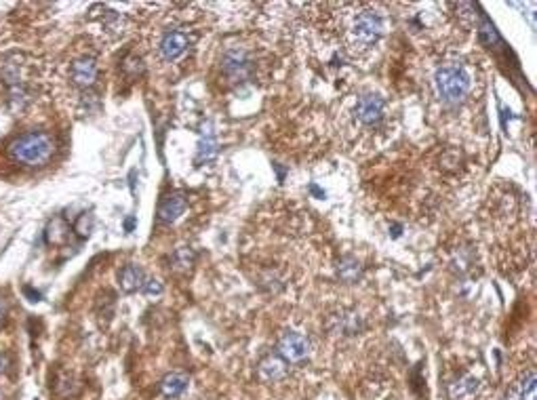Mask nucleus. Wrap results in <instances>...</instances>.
Returning a JSON list of instances; mask_svg holds the SVG:
<instances>
[{"instance_id": "f257e3e1", "label": "nucleus", "mask_w": 537, "mask_h": 400, "mask_svg": "<svg viewBox=\"0 0 537 400\" xmlns=\"http://www.w3.org/2000/svg\"><path fill=\"white\" fill-rule=\"evenodd\" d=\"M57 141L47 131H30L19 135L8 145V156L23 166H42L47 164L55 154Z\"/></svg>"}, {"instance_id": "f03ea898", "label": "nucleus", "mask_w": 537, "mask_h": 400, "mask_svg": "<svg viewBox=\"0 0 537 400\" xmlns=\"http://www.w3.org/2000/svg\"><path fill=\"white\" fill-rule=\"evenodd\" d=\"M472 89V76L461 63H445L434 72V91L445 104H461Z\"/></svg>"}, {"instance_id": "7ed1b4c3", "label": "nucleus", "mask_w": 537, "mask_h": 400, "mask_svg": "<svg viewBox=\"0 0 537 400\" xmlns=\"http://www.w3.org/2000/svg\"><path fill=\"white\" fill-rule=\"evenodd\" d=\"M384 34V19L375 11H361L348 25V42L352 49H369Z\"/></svg>"}, {"instance_id": "20e7f679", "label": "nucleus", "mask_w": 537, "mask_h": 400, "mask_svg": "<svg viewBox=\"0 0 537 400\" xmlns=\"http://www.w3.org/2000/svg\"><path fill=\"white\" fill-rule=\"evenodd\" d=\"M222 72L230 83H243L253 74V57L243 47H232L222 55Z\"/></svg>"}, {"instance_id": "39448f33", "label": "nucleus", "mask_w": 537, "mask_h": 400, "mask_svg": "<svg viewBox=\"0 0 537 400\" xmlns=\"http://www.w3.org/2000/svg\"><path fill=\"white\" fill-rule=\"evenodd\" d=\"M276 348H278V356L284 363H291V365H299V363L308 360V356H310V341H308V337L301 335V333H295V331L282 333Z\"/></svg>"}, {"instance_id": "423d86ee", "label": "nucleus", "mask_w": 537, "mask_h": 400, "mask_svg": "<svg viewBox=\"0 0 537 400\" xmlns=\"http://www.w3.org/2000/svg\"><path fill=\"white\" fill-rule=\"evenodd\" d=\"M188 47H190L188 34L181 32V30H173V32H167V34L162 36L158 51H160V57H162L164 61H177V59L188 51Z\"/></svg>"}, {"instance_id": "0eeeda50", "label": "nucleus", "mask_w": 537, "mask_h": 400, "mask_svg": "<svg viewBox=\"0 0 537 400\" xmlns=\"http://www.w3.org/2000/svg\"><path fill=\"white\" fill-rule=\"evenodd\" d=\"M99 76V68H97V61L93 57H80L72 63L70 68V78L76 87L80 89H89L95 85Z\"/></svg>"}, {"instance_id": "6e6552de", "label": "nucleus", "mask_w": 537, "mask_h": 400, "mask_svg": "<svg viewBox=\"0 0 537 400\" xmlns=\"http://www.w3.org/2000/svg\"><path fill=\"white\" fill-rule=\"evenodd\" d=\"M384 106L386 104L380 95H363L354 108V114L363 125H375L384 114Z\"/></svg>"}, {"instance_id": "1a4fd4ad", "label": "nucleus", "mask_w": 537, "mask_h": 400, "mask_svg": "<svg viewBox=\"0 0 537 400\" xmlns=\"http://www.w3.org/2000/svg\"><path fill=\"white\" fill-rule=\"evenodd\" d=\"M186 207H188V202H186V196L181 192L167 194L158 205V219L162 224H175L183 215Z\"/></svg>"}, {"instance_id": "9d476101", "label": "nucleus", "mask_w": 537, "mask_h": 400, "mask_svg": "<svg viewBox=\"0 0 537 400\" xmlns=\"http://www.w3.org/2000/svg\"><path fill=\"white\" fill-rule=\"evenodd\" d=\"M365 329V322L358 314L354 312H339L331 318V331L337 335H358Z\"/></svg>"}, {"instance_id": "9b49d317", "label": "nucleus", "mask_w": 537, "mask_h": 400, "mask_svg": "<svg viewBox=\"0 0 537 400\" xmlns=\"http://www.w3.org/2000/svg\"><path fill=\"white\" fill-rule=\"evenodd\" d=\"M478 390H481V384L474 375H461V377L453 380L447 388L451 400H474Z\"/></svg>"}, {"instance_id": "f8f14e48", "label": "nucleus", "mask_w": 537, "mask_h": 400, "mask_svg": "<svg viewBox=\"0 0 537 400\" xmlns=\"http://www.w3.org/2000/svg\"><path fill=\"white\" fill-rule=\"evenodd\" d=\"M502 400H537V375L536 371L525 373Z\"/></svg>"}, {"instance_id": "ddd939ff", "label": "nucleus", "mask_w": 537, "mask_h": 400, "mask_svg": "<svg viewBox=\"0 0 537 400\" xmlns=\"http://www.w3.org/2000/svg\"><path fill=\"white\" fill-rule=\"evenodd\" d=\"M258 373H260V377H262L264 382H268V384L280 382V380L286 375V363H284L280 356L270 354V356H266V358L260 363Z\"/></svg>"}, {"instance_id": "4468645a", "label": "nucleus", "mask_w": 537, "mask_h": 400, "mask_svg": "<svg viewBox=\"0 0 537 400\" xmlns=\"http://www.w3.org/2000/svg\"><path fill=\"white\" fill-rule=\"evenodd\" d=\"M30 104H32V93L25 87V83L8 87V91H6V106H8V110L13 114H21Z\"/></svg>"}, {"instance_id": "2eb2a0df", "label": "nucleus", "mask_w": 537, "mask_h": 400, "mask_svg": "<svg viewBox=\"0 0 537 400\" xmlns=\"http://www.w3.org/2000/svg\"><path fill=\"white\" fill-rule=\"evenodd\" d=\"M119 282H121V289H123L125 293H135V291H139V289L143 286V282H145L143 269L139 266H135V264L125 266L121 269V274H119Z\"/></svg>"}, {"instance_id": "dca6fc26", "label": "nucleus", "mask_w": 537, "mask_h": 400, "mask_svg": "<svg viewBox=\"0 0 537 400\" xmlns=\"http://www.w3.org/2000/svg\"><path fill=\"white\" fill-rule=\"evenodd\" d=\"M188 375L183 373H169L162 382H160V392L167 396V399H179L186 390H188Z\"/></svg>"}, {"instance_id": "f3484780", "label": "nucleus", "mask_w": 537, "mask_h": 400, "mask_svg": "<svg viewBox=\"0 0 537 400\" xmlns=\"http://www.w3.org/2000/svg\"><path fill=\"white\" fill-rule=\"evenodd\" d=\"M215 156H217V137H215L213 131H205V133L200 135V141H198L196 162H198V164L211 162Z\"/></svg>"}, {"instance_id": "a211bd4d", "label": "nucleus", "mask_w": 537, "mask_h": 400, "mask_svg": "<svg viewBox=\"0 0 537 400\" xmlns=\"http://www.w3.org/2000/svg\"><path fill=\"white\" fill-rule=\"evenodd\" d=\"M361 274H363V267H361V264L354 257H344L337 264V276L344 282H356L361 278Z\"/></svg>"}, {"instance_id": "6ab92c4d", "label": "nucleus", "mask_w": 537, "mask_h": 400, "mask_svg": "<svg viewBox=\"0 0 537 400\" xmlns=\"http://www.w3.org/2000/svg\"><path fill=\"white\" fill-rule=\"evenodd\" d=\"M194 260H196V255H194V251H192L190 247H179V249H175V253H173V257H171L173 267L179 269V272L190 269L192 264H194Z\"/></svg>"}, {"instance_id": "aec40b11", "label": "nucleus", "mask_w": 537, "mask_h": 400, "mask_svg": "<svg viewBox=\"0 0 537 400\" xmlns=\"http://www.w3.org/2000/svg\"><path fill=\"white\" fill-rule=\"evenodd\" d=\"M66 234H68V226L64 224V219H53L51 224H49V228H47V241L49 243H53V245H59V243H64V238H66Z\"/></svg>"}, {"instance_id": "412c9836", "label": "nucleus", "mask_w": 537, "mask_h": 400, "mask_svg": "<svg viewBox=\"0 0 537 400\" xmlns=\"http://www.w3.org/2000/svg\"><path fill=\"white\" fill-rule=\"evenodd\" d=\"M91 230H93V217H91L89 213H83V215L76 219V224H74V232H76L78 236H89Z\"/></svg>"}, {"instance_id": "4be33fe9", "label": "nucleus", "mask_w": 537, "mask_h": 400, "mask_svg": "<svg viewBox=\"0 0 537 400\" xmlns=\"http://www.w3.org/2000/svg\"><path fill=\"white\" fill-rule=\"evenodd\" d=\"M141 289H143L145 295H160V293H162V282L152 278V280H145Z\"/></svg>"}, {"instance_id": "5701e85b", "label": "nucleus", "mask_w": 537, "mask_h": 400, "mask_svg": "<svg viewBox=\"0 0 537 400\" xmlns=\"http://www.w3.org/2000/svg\"><path fill=\"white\" fill-rule=\"evenodd\" d=\"M23 295H25L30 301H40V299H42L40 291H34L32 286H23Z\"/></svg>"}, {"instance_id": "b1692460", "label": "nucleus", "mask_w": 537, "mask_h": 400, "mask_svg": "<svg viewBox=\"0 0 537 400\" xmlns=\"http://www.w3.org/2000/svg\"><path fill=\"white\" fill-rule=\"evenodd\" d=\"M6 314H8V303H6L4 297H0V322H4Z\"/></svg>"}, {"instance_id": "393cba45", "label": "nucleus", "mask_w": 537, "mask_h": 400, "mask_svg": "<svg viewBox=\"0 0 537 400\" xmlns=\"http://www.w3.org/2000/svg\"><path fill=\"white\" fill-rule=\"evenodd\" d=\"M125 232H133L135 230V226H137V219H135V215H129L127 219H125Z\"/></svg>"}, {"instance_id": "a878e982", "label": "nucleus", "mask_w": 537, "mask_h": 400, "mask_svg": "<svg viewBox=\"0 0 537 400\" xmlns=\"http://www.w3.org/2000/svg\"><path fill=\"white\" fill-rule=\"evenodd\" d=\"M6 369H8V356L0 352V375H2V373H4Z\"/></svg>"}]
</instances>
